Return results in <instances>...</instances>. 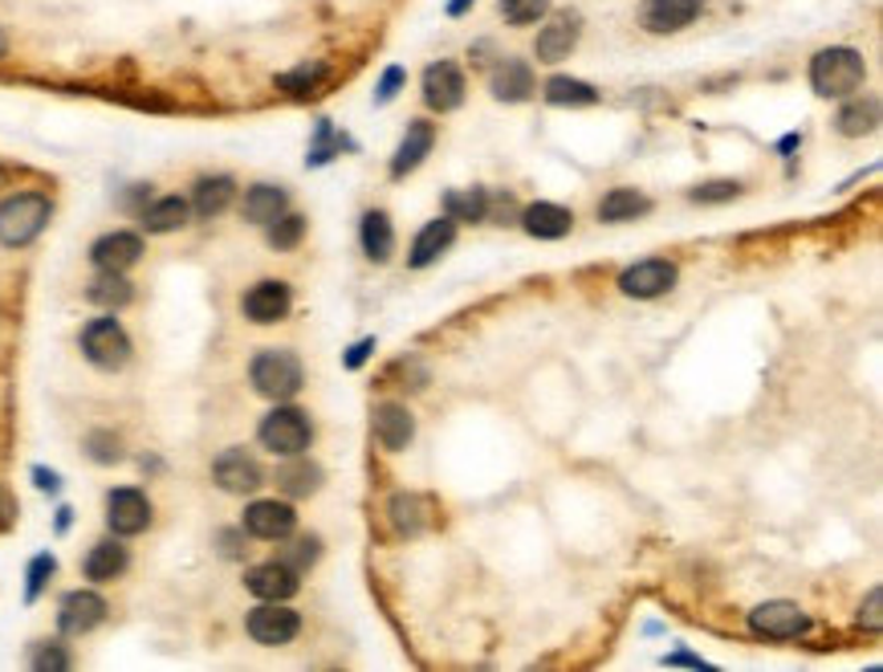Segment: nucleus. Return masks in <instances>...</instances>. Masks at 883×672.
Segmentation results:
<instances>
[{
    "mask_svg": "<svg viewBox=\"0 0 883 672\" xmlns=\"http://www.w3.org/2000/svg\"><path fill=\"white\" fill-rule=\"evenodd\" d=\"M810 90L819 94V99H851L863 90L868 82V62H863V53L851 50V45H827L810 58Z\"/></svg>",
    "mask_w": 883,
    "mask_h": 672,
    "instance_id": "f257e3e1",
    "label": "nucleus"
},
{
    "mask_svg": "<svg viewBox=\"0 0 883 672\" xmlns=\"http://www.w3.org/2000/svg\"><path fill=\"white\" fill-rule=\"evenodd\" d=\"M257 441H261L266 453H273V457H281V461L302 457L305 448L314 444V420H310L305 407L281 400L278 407H269L266 416H261V424H257Z\"/></svg>",
    "mask_w": 883,
    "mask_h": 672,
    "instance_id": "f03ea898",
    "label": "nucleus"
},
{
    "mask_svg": "<svg viewBox=\"0 0 883 672\" xmlns=\"http://www.w3.org/2000/svg\"><path fill=\"white\" fill-rule=\"evenodd\" d=\"M53 216V200L45 192H17L0 200V245L4 249H25L45 232Z\"/></svg>",
    "mask_w": 883,
    "mask_h": 672,
    "instance_id": "7ed1b4c3",
    "label": "nucleus"
},
{
    "mask_svg": "<svg viewBox=\"0 0 883 672\" xmlns=\"http://www.w3.org/2000/svg\"><path fill=\"white\" fill-rule=\"evenodd\" d=\"M249 383L257 395H266L273 404L281 400H293V395L302 392L305 383V368L302 359L293 355L290 347H266V351H257L249 363Z\"/></svg>",
    "mask_w": 883,
    "mask_h": 672,
    "instance_id": "20e7f679",
    "label": "nucleus"
},
{
    "mask_svg": "<svg viewBox=\"0 0 883 672\" xmlns=\"http://www.w3.org/2000/svg\"><path fill=\"white\" fill-rule=\"evenodd\" d=\"M77 347L86 363H94L98 371H118L131 363V334L123 330V322L106 310L102 318H90L82 334H77Z\"/></svg>",
    "mask_w": 883,
    "mask_h": 672,
    "instance_id": "39448f33",
    "label": "nucleus"
},
{
    "mask_svg": "<svg viewBox=\"0 0 883 672\" xmlns=\"http://www.w3.org/2000/svg\"><path fill=\"white\" fill-rule=\"evenodd\" d=\"M245 632L252 635V644L261 648H285L298 640V632H302V616L281 599V603H269V599H261L257 608L245 616Z\"/></svg>",
    "mask_w": 883,
    "mask_h": 672,
    "instance_id": "423d86ee",
    "label": "nucleus"
},
{
    "mask_svg": "<svg viewBox=\"0 0 883 672\" xmlns=\"http://www.w3.org/2000/svg\"><path fill=\"white\" fill-rule=\"evenodd\" d=\"M676 281H681V269L676 261L668 257H644V261H635L619 273V293H627V298H640V302H652V298H664V293L676 290Z\"/></svg>",
    "mask_w": 883,
    "mask_h": 672,
    "instance_id": "0eeeda50",
    "label": "nucleus"
},
{
    "mask_svg": "<svg viewBox=\"0 0 883 672\" xmlns=\"http://www.w3.org/2000/svg\"><path fill=\"white\" fill-rule=\"evenodd\" d=\"M240 530L257 538V542H285L298 530V514H293L290 502H278V497H257L245 506V521Z\"/></svg>",
    "mask_w": 883,
    "mask_h": 672,
    "instance_id": "6e6552de",
    "label": "nucleus"
},
{
    "mask_svg": "<svg viewBox=\"0 0 883 672\" xmlns=\"http://www.w3.org/2000/svg\"><path fill=\"white\" fill-rule=\"evenodd\" d=\"M749 632L766 635V640H798V635L810 632V616L790 599H770V603H757L749 616Z\"/></svg>",
    "mask_w": 883,
    "mask_h": 672,
    "instance_id": "1a4fd4ad",
    "label": "nucleus"
},
{
    "mask_svg": "<svg viewBox=\"0 0 883 672\" xmlns=\"http://www.w3.org/2000/svg\"><path fill=\"white\" fill-rule=\"evenodd\" d=\"M419 94H424V106L436 111V115H453L465 106V94H468V82H465V70L456 62H432L419 77Z\"/></svg>",
    "mask_w": 883,
    "mask_h": 672,
    "instance_id": "9d476101",
    "label": "nucleus"
},
{
    "mask_svg": "<svg viewBox=\"0 0 883 672\" xmlns=\"http://www.w3.org/2000/svg\"><path fill=\"white\" fill-rule=\"evenodd\" d=\"M290 310H293V290H290V281H281V278H261L257 286L245 290V298H240V314L249 318L252 327L285 322Z\"/></svg>",
    "mask_w": 883,
    "mask_h": 672,
    "instance_id": "9b49d317",
    "label": "nucleus"
},
{
    "mask_svg": "<svg viewBox=\"0 0 883 672\" xmlns=\"http://www.w3.org/2000/svg\"><path fill=\"white\" fill-rule=\"evenodd\" d=\"M152 514H155L152 497L143 494V489H135V485H118V489L106 494V526H111V534H118V538L143 534L152 526Z\"/></svg>",
    "mask_w": 883,
    "mask_h": 672,
    "instance_id": "f8f14e48",
    "label": "nucleus"
},
{
    "mask_svg": "<svg viewBox=\"0 0 883 672\" xmlns=\"http://www.w3.org/2000/svg\"><path fill=\"white\" fill-rule=\"evenodd\" d=\"M212 482L216 489H225V494H257L261 485H266V469H261V461L252 457L249 448H225L220 457L212 461Z\"/></svg>",
    "mask_w": 883,
    "mask_h": 672,
    "instance_id": "ddd939ff",
    "label": "nucleus"
},
{
    "mask_svg": "<svg viewBox=\"0 0 883 672\" xmlns=\"http://www.w3.org/2000/svg\"><path fill=\"white\" fill-rule=\"evenodd\" d=\"M579 41H582V17L554 13L542 29H538V38H533V58L542 65H558L579 50Z\"/></svg>",
    "mask_w": 883,
    "mask_h": 672,
    "instance_id": "4468645a",
    "label": "nucleus"
},
{
    "mask_svg": "<svg viewBox=\"0 0 883 672\" xmlns=\"http://www.w3.org/2000/svg\"><path fill=\"white\" fill-rule=\"evenodd\" d=\"M705 13V0H644L640 4V25L656 38H668V33H681Z\"/></svg>",
    "mask_w": 883,
    "mask_h": 672,
    "instance_id": "2eb2a0df",
    "label": "nucleus"
},
{
    "mask_svg": "<svg viewBox=\"0 0 883 672\" xmlns=\"http://www.w3.org/2000/svg\"><path fill=\"white\" fill-rule=\"evenodd\" d=\"M371 432L375 441L387 448V453H404L407 444L416 441V416L407 404H395V400H383L371 412Z\"/></svg>",
    "mask_w": 883,
    "mask_h": 672,
    "instance_id": "dca6fc26",
    "label": "nucleus"
},
{
    "mask_svg": "<svg viewBox=\"0 0 883 672\" xmlns=\"http://www.w3.org/2000/svg\"><path fill=\"white\" fill-rule=\"evenodd\" d=\"M106 599L98 596V591H90V587H82V591H70V596L62 599V608H58V632L62 635H86L94 632L102 620H106Z\"/></svg>",
    "mask_w": 883,
    "mask_h": 672,
    "instance_id": "f3484780",
    "label": "nucleus"
},
{
    "mask_svg": "<svg viewBox=\"0 0 883 672\" xmlns=\"http://www.w3.org/2000/svg\"><path fill=\"white\" fill-rule=\"evenodd\" d=\"M245 587H249L257 599H269V603H281V599H293L298 596V587H302V575L293 571L290 562H257L245 571Z\"/></svg>",
    "mask_w": 883,
    "mask_h": 672,
    "instance_id": "a211bd4d",
    "label": "nucleus"
},
{
    "mask_svg": "<svg viewBox=\"0 0 883 672\" xmlns=\"http://www.w3.org/2000/svg\"><path fill=\"white\" fill-rule=\"evenodd\" d=\"M533 90H538V77L526 58H501L497 65H489V94L497 102H530Z\"/></svg>",
    "mask_w": 883,
    "mask_h": 672,
    "instance_id": "6ab92c4d",
    "label": "nucleus"
},
{
    "mask_svg": "<svg viewBox=\"0 0 883 672\" xmlns=\"http://www.w3.org/2000/svg\"><path fill=\"white\" fill-rule=\"evenodd\" d=\"M90 261L94 269H111V273H126L131 266H139L143 261V237L131 229H114L106 237L90 245Z\"/></svg>",
    "mask_w": 883,
    "mask_h": 672,
    "instance_id": "aec40b11",
    "label": "nucleus"
},
{
    "mask_svg": "<svg viewBox=\"0 0 883 672\" xmlns=\"http://www.w3.org/2000/svg\"><path fill=\"white\" fill-rule=\"evenodd\" d=\"M518 225L530 232L533 241H562L574 232V213L562 208V204H550V200H533L526 204L518 213Z\"/></svg>",
    "mask_w": 883,
    "mask_h": 672,
    "instance_id": "412c9836",
    "label": "nucleus"
},
{
    "mask_svg": "<svg viewBox=\"0 0 883 672\" xmlns=\"http://www.w3.org/2000/svg\"><path fill=\"white\" fill-rule=\"evenodd\" d=\"M432 147H436V123H428V118H412L404 131V139H399V147H395L392 164H387L392 179L412 176V172H416V167L432 155Z\"/></svg>",
    "mask_w": 883,
    "mask_h": 672,
    "instance_id": "4be33fe9",
    "label": "nucleus"
},
{
    "mask_svg": "<svg viewBox=\"0 0 883 672\" xmlns=\"http://www.w3.org/2000/svg\"><path fill=\"white\" fill-rule=\"evenodd\" d=\"M456 245V220L448 213L436 216V220H428L424 229L416 232V241H412V249H407V266L412 269H428L436 266L448 249Z\"/></svg>",
    "mask_w": 883,
    "mask_h": 672,
    "instance_id": "5701e85b",
    "label": "nucleus"
},
{
    "mask_svg": "<svg viewBox=\"0 0 883 672\" xmlns=\"http://www.w3.org/2000/svg\"><path fill=\"white\" fill-rule=\"evenodd\" d=\"M126 567H131V555H126V546L118 542V534L94 542L90 546V555L82 558V575H86L90 583H114V579H123L126 575Z\"/></svg>",
    "mask_w": 883,
    "mask_h": 672,
    "instance_id": "b1692460",
    "label": "nucleus"
},
{
    "mask_svg": "<svg viewBox=\"0 0 883 672\" xmlns=\"http://www.w3.org/2000/svg\"><path fill=\"white\" fill-rule=\"evenodd\" d=\"M237 200V179L232 176H200L196 188H191V213L200 220H216L220 213H228Z\"/></svg>",
    "mask_w": 883,
    "mask_h": 672,
    "instance_id": "393cba45",
    "label": "nucleus"
},
{
    "mask_svg": "<svg viewBox=\"0 0 883 672\" xmlns=\"http://www.w3.org/2000/svg\"><path fill=\"white\" fill-rule=\"evenodd\" d=\"M359 245H363V254L383 266V261H392L395 254V225L392 216L383 213V208H366L363 220H359Z\"/></svg>",
    "mask_w": 883,
    "mask_h": 672,
    "instance_id": "a878e982",
    "label": "nucleus"
},
{
    "mask_svg": "<svg viewBox=\"0 0 883 672\" xmlns=\"http://www.w3.org/2000/svg\"><path fill=\"white\" fill-rule=\"evenodd\" d=\"M273 482H278V489L285 497H298V502H302V497H314L318 489H322L326 473H322V465H318V461H310L302 453V457H285V465L278 469V477H273Z\"/></svg>",
    "mask_w": 883,
    "mask_h": 672,
    "instance_id": "bb28decb",
    "label": "nucleus"
},
{
    "mask_svg": "<svg viewBox=\"0 0 883 672\" xmlns=\"http://www.w3.org/2000/svg\"><path fill=\"white\" fill-rule=\"evenodd\" d=\"M281 213H290V192L281 188V184H252V188L245 192L240 216H245L249 225H261V229H266L269 220H278Z\"/></svg>",
    "mask_w": 883,
    "mask_h": 672,
    "instance_id": "cd10ccee",
    "label": "nucleus"
},
{
    "mask_svg": "<svg viewBox=\"0 0 883 672\" xmlns=\"http://www.w3.org/2000/svg\"><path fill=\"white\" fill-rule=\"evenodd\" d=\"M880 127V99H863V94H851L843 99L839 106V115H834V131L843 135V139H863L871 131Z\"/></svg>",
    "mask_w": 883,
    "mask_h": 672,
    "instance_id": "c85d7f7f",
    "label": "nucleus"
},
{
    "mask_svg": "<svg viewBox=\"0 0 883 672\" xmlns=\"http://www.w3.org/2000/svg\"><path fill=\"white\" fill-rule=\"evenodd\" d=\"M647 213H652V200L640 188H611L594 208V216L603 225H631V220H640Z\"/></svg>",
    "mask_w": 883,
    "mask_h": 672,
    "instance_id": "c756f323",
    "label": "nucleus"
},
{
    "mask_svg": "<svg viewBox=\"0 0 883 672\" xmlns=\"http://www.w3.org/2000/svg\"><path fill=\"white\" fill-rule=\"evenodd\" d=\"M139 220H143V232H155V237L179 232L191 220V204L184 200V196H159V200H152L143 208Z\"/></svg>",
    "mask_w": 883,
    "mask_h": 672,
    "instance_id": "7c9ffc66",
    "label": "nucleus"
},
{
    "mask_svg": "<svg viewBox=\"0 0 883 672\" xmlns=\"http://www.w3.org/2000/svg\"><path fill=\"white\" fill-rule=\"evenodd\" d=\"M387 514H392V526L407 538H416L432 526V502L424 494H395L387 502Z\"/></svg>",
    "mask_w": 883,
    "mask_h": 672,
    "instance_id": "2f4dec72",
    "label": "nucleus"
},
{
    "mask_svg": "<svg viewBox=\"0 0 883 672\" xmlns=\"http://www.w3.org/2000/svg\"><path fill=\"white\" fill-rule=\"evenodd\" d=\"M326 82H330L326 62H302V65H293V70H285V74H278V90L285 99H310V94H318Z\"/></svg>",
    "mask_w": 883,
    "mask_h": 672,
    "instance_id": "473e14b6",
    "label": "nucleus"
},
{
    "mask_svg": "<svg viewBox=\"0 0 883 672\" xmlns=\"http://www.w3.org/2000/svg\"><path fill=\"white\" fill-rule=\"evenodd\" d=\"M86 298L98 310H123L135 298V286L126 281V273H111V269H98V278L86 286Z\"/></svg>",
    "mask_w": 883,
    "mask_h": 672,
    "instance_id": "72a5a7b5",
    "label": "nucleus"
},
{
    "mask_svg": "<svg viewBox=\"0 0 883 672\" xmlns=\"http://www.w3.org/2000/svg\"><path fill=\"white\" fill-rule=\"evenodd\" d=\"M444 213L453 216L456 225H460V220H465V225H480V220H489V192L485 188L444 192Z\"/></svg>",
    "mask_w": 883,
    "mask_h": 672,
    "instance_id": "f704fd0d",
    "label": "nucleus"
},
{
    "mask_svg": "<svg viewBox=\"0 0 883 672\" xmlns=\"http://www.w3.org/2000/svg\"><path fill=\"white\" fill-rule=\"evenodd\" d=\"M546 102L550 106H594V102L603 99L591 82H582V77H570V74H554L550 82L542 86Z\"/></svg>",
    "mask_w": 883,
    "mask_h": 672,
    "instance_id": "c9c22d12",
    "label": "nucleus"
},
{
    "mask_svg": "<svg viewBox=\"0 0 883 672\" xmlns=\"http://www.w3.org/2000/svg\"><path fill=\"white\" fill-rule=\"evenodd\" d=\"M342 147H354L342 131H334V123L330 118H318L314 127V139H310V155H305V167H322L330 164L334 155H342Z\"/></svg>",
    "mask_w": 883,
    "mask_h": 672,
    "instance_id": "e433bc0d",
    "label": "nucleus"
},
{
    "mask_svg": "<svg viewBox=\"0 0 883 672\" xmlns=\"http://www.w3.org/2000/svg\"><path fill=\"white\" fill-rule=\"evenodd\" d=\"M266 241H269V249H278V254L298 249V245L305 241V216L302 213H281L278 220H269Z\"/></svg>",
    "mask_w": 883,
    "mask_h": 672,
    "instance_id": "4c0bfd02",
    "label": "nucleus"
},
{
    "mask_svg": "<svg viewBox=\"0 0 883 672\" xmlns=\"http://www.w3.org/2000/svg\"><path fill=\"white\" fill-rule=\"evenodd\" d=\"M497 4H501L505 25L526 29V25H538V21H546L554 0H497Z\"/></svg>",
    "mask_w": 883,
    "mask_h": 672,
    "instance_id": "58836bf2",
    "label": "nucleus"
},
{
    "mask_svg": "<svg viewBox=\"0 0 883 672\" xmlns=\"http://www.w3.org/2000/svg\"><path fill=\"white\" fill-rule=\"evenodd\" d=\"M82 448H86V457L94 461V465H118V461H123V441H118V432H111V428H94Z\"/></svg>",
    "mask_w": 883,
    "mask_h": 672,
    "instance_id": "ea45409f",
    "label": "nucleus"
},
{
    "mask_svg": "<svg viewBox=\"0 0 883 672\" xmlns=\"http://www.w3.org/2000/svg\"><path fill=\"white\" fill-rule=\"evenodd\" d=\"M53 575H58V558H53L50 550H41V555L29 562V571H25V603H38L41 591L50 587Z\"/></svg>",
    "mask_w": 883,
    "mask_h": 672,
    "instance_id": "a19ab883",
    "label": "nucleus"
},
{
    "mask_svg": "<svg viewBox=\"0 0 883 672\" xmlns=\"http://www.w3.org/2000/svg\"><path fill=\"white\" fill-rule=\"evenodd\" d=\"M741 179H705V184H696L693 192H688V200L693 204H729L741 196Z\"/></svg>",
    "mask_w": 883,
    "mask_h": 672,
    "instance_id": "79ce46f5",
    "label": "nucleus"
},
{
    "mask_svg": "<svg viewBox=\"0 0 883 672\" xmlns=\"http://www.w3.org/2000/svg\"><path fill=\"white\" fill-rule=\"evenodd\" d=\"M29 664L41 672H62L74 664V657H70V648L58 644V640H41L38 648H33V657H29Z\"/></svg>",
    "mask_w": 883,
    "mask_h": 672,
    "instance_id": "37998d69",
    "label": "nucleus"
},
{
    "mask_svg": "<svg viewBox=\"0 0 883 672\" xmlns=\"http://www.w3.org/2000/svg\"><path fill=\"white\" fill-rule=\"evenodd\" d=\"M404 86H407V70H404V65H387V70H383V77L375 82V106H387V102H395Z\"/></svg>",
    "mask_w": 883,
    "mask_h": 672,
    "instance_id": "c03bdc74",
    "label": "nucleus"
},
{
    "mask_svg": "<svg viewBox=\"0 0 883 672\" xmlns=\"http://www.w3.org/2000/svg\"><path fill=\"white\" fill-rule=\"evenodd\" d=\"M318 555H322V542H318L314 534H310V538H298V542H293L290 550H285V558H281V562H290L293 571L302 575L305 567H314Z\"/></svg>",
    "mask_w": 883,
    "mask_h": 672,
    "instance_id": "a18cd8bd",
    "label": "nucleus"
},
{
    "mask_svg": "<svg viewBox=\"0 0 883 672\" xmlns=\"http://www.w3.org/2000/svg\"><path fill=\"white\" fill-rule=\"evenodd\" d=\"M880 608H883V591H880V587H871L868 599H863V608H859V628H868V632H880V623H883Z\"/></svg>",
    "mask_w": 883,
    "mask_h": 672,
    "instance_id": "49530a36",
    "label": "nucleus"
},
{
    "mask_svg": "<svg viewBox=\"0 0 883 672\" xmlns=\"http://www.w3.org/2000/svg\"><path fill=\"white\" fill-rule=\"evenodd\" d=\"M375 347H378V343H375V339H371V334H366V339H359V343H354L351 351L342 355V368H346V371H359V368H363V363H366V359L375 355Z\"/></svg>",
    "mask_w": 883,
    "mask_h": 672,
    "instance_id": "de8ad7c7",
    "label": "nucleus"
},
{
    "mask_svg": "<svg viewBox=\"0 0 883 672\" xmlns=\"http://www.w3.org/2000/svg\"><path fill=\"white\" fill-rule=\"evenodd\" d=\"M245 538H249L245 530H220V538H216V542H220V555H225V558H245V550H249V546H245Z\"/></svg>",
    "mask_w": 883,
    "mask_h": 672,
    "instance_id": "09e8293b",
    "label": "nucleus"
},
{
    "mask_svg": "<svg viewBox=\"0 0 883 672\" xmlns=\"http://www.w3.org/2000/svg\"><path fill=\"white\" fill-rule=\"evenodd\" d=\"M33 485H38L41 494H58V489H62V477L53 469H45V465H33Z\"/></svg>",
    "mask_w": 883,
    "mask_h": 672,
    "instance_id": "8fccbe9b",
    "label": "nucleus"
},
{
    "mask_svg": "<svg viewBox=\"0 0 883 672\" xmlns=\"http://www.w3.org/2000/svg\"><path fill=\"white\" fill-rule=\"evenodd\" d=\"M13 518H17V502L4 489H0V530H9L13 526Z\"/></svg>",
    "mask_w": 883,
    "mask_h": 672,
    "instance_id": "3c124183",
    "label": "nucleus"
},
{
    "mask_svg": "<svg viewBox=\"0 0 883 672\" xmlns=\"http://www.w3.org/2000/svg\"><path fill=\"white\" fill-rule=\"evenodd\" d=\"M74 526V506H58V518H53V530L58 534H65Z\"/></svg>",
    "mask_w": 883,
    "mask_h": 672,
    "instance_id": "603ef678",
    "label": "nucleus"
},
{
    "mask_svg": "<svg viewBox=\"0 0 883 672\" xmlns=\"http://www.w3.org/2000/svg\"><path fill=\"white\" fill-rule=\"evenodd\" d=\"M798 147H802V131H794V135H786V139L778 143V155H782V159H790V155H794Z\"/></svg>",
    "mask_w": 883,
    "mask_h": 672,
    "instance_id": "864d4df0",
    "label": "nucleus"
},
{
    "mask_svg": "<svg viewBox=\"0 0 883 672\" xmlns=\"http://www.w3.org/2000/svg\"><path fill=\"white\" fill-rule=\"evenodd\" d=\"M664 664H693V669H700L705 660H700V657H688V652H676V657H664Z\"/></svg>",
    "mask_w": 883,
    "mask_h": 672,
    "instance_id": "5fc2aeb1",
    "label": "nucleus"
},
{
    "mask_svg": "<svg viewBox=\"0 0 883 672\" xmlns=\"http://www.w3.org/2000/svg\"><path fill=\"white\" fill-rule=\"evenodd\" d=\"M472 4H477V0H448V17H465Z\"/></svg>",
    "mask_w": 883,
    "mask_h": 672,
    "instance_id": "6e6d98bb",
    "label": "nucleus"
},
{
    "mask_svg": "<svg viewBox=\"0 0 883 672\" xmlns=\"http://www.w3.org/2000/svg\"><path fill=\"white\" fill-rule=\"evenodd\" d=\"M9 53V38H4V29H0V58Z\"/></svg>",
    "mask_w": 883,
    "mask_h": 672,
    "instance_id": "4d7b16f0",
    "label": "nucleus"
},
{
    "mask_svg": "<svg viewBox=\"0 0 883 672\" xmlns=\"http://www.w3.org/2000/svg\"><path fill=\"white\" fill-rule=\"evenodd\" d=\"M4 184H9V167L0 164V188H4Z\"/></svg>",
    "mask_w": 883,
    "mask_h": 672,
    "instance_id": "13d9d810",
    "label": "nucleus"
}]
</instances>
